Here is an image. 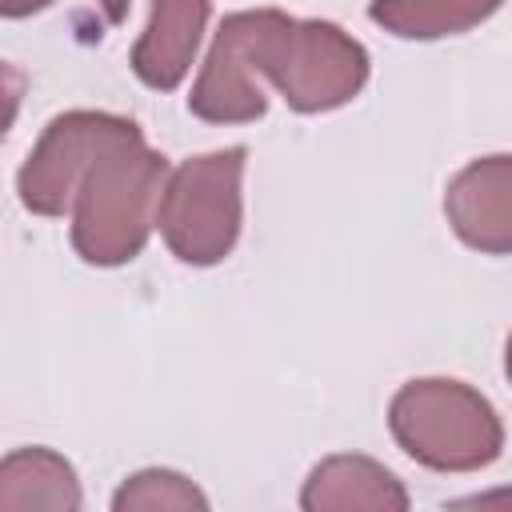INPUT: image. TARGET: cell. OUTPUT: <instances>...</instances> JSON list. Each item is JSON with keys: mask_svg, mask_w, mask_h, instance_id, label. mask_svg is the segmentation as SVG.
<instances>
[{"mask_svg": "<svg viewBox=\"0 0 512 512\" xmlns=\"http://www.w3.org/2000/svg\"><path fill=\"white\" fill-rule=\"evenodd\" d=\"M84 504L76 468L52 448H12L0 464L4 512H76Z\"/></svg>", "mask_w": 512, "mask_h": 512, "instance_id": "30bf717a", "label": "cell"}, {"mask_svg": "<svg viewBox=\"0 0 512 512\" xmlns=\"http://www.w3.org/2000/svg\"><path fill=\"white\" fill-rule=\"evenodd\" d=\"M504 0H372L368 20L396 40H444L492 20Z\"/></svg>", "mask_w": 512, "mask_h": 512, "instance_id": "8fae6325", "label": "cell"}, {"mask_svg": "<svg viewBox=\"0 0 512 512\" xmlns=\"http://www.w3.org/2000/svg\"><path fill=\"white\" fill-rule=\"evenodd\" d=\"M168 172V156L148 148L140 128L108 144L72 196L68 216L76 256L92 268L132 264L156 228Z\"/></svg>", "mask_w": 512, "mask_h": 512, "instance_id": "6da1fadb", "label": "cell"}, {"mask_svg": "<svg viewBox=\"0 0 512 512\" xmlns=\"http://www.w3.org/2000/svg\"><path fill=\"white\" fill-rule=\"evenodd\" d=\"M212 0H148V24L132 44V72L152 92H172L196 64Z\"/></svg>", "mask_w": 512, "mask_h": 512, "instance_id": "ba28073f", "label": "cell"}, {"mask_svg": "<svg viewBox=\"0 0 512 512\" xmlns=\"http://www.w3.org/2000/svg\"><path fill=\"white\" fill-rule=\"evenodd\" d=\"M504 376H508V384H512V332H508V340H504Z\"/></svg>", "mask_w": 512, "mask_h": 512, "instance_id": "5bb4252c", "label": "cell"}, {"mask_svg": "<svg viewBox=\"0 0 512 512\" xmlns=\"http://www.w3.org/2000/svg\"><path fill=\"white\" fill-rule=\"evenodd\" d=\"M52 0H0V16L4 20H24L32 12H44ZM96 8L104 12L108 24H120L128 16V0H96Z\"/></svg>", "mask_w": 512, "mask_h": 512, "instance_id": "4fadbf2b", "label": "cell"}, {"mask_svg": "<svg viewBox=\"0 0 512 512\" xmlns=\"http://www.w3.org/2000/svg\"><path fill=\"white\" fill-rule=\"evenodd\" d=\"M408 504L400 476L360 452L324 456L300 488L304 512H404Z\"/></svg>", "mask_w": 512, "mask_h": 512, "instance_id": "9c48e42d", "label": "cell"}, {"mask_svg": "<svg viewBox=\"0 0 512 512\" xmlns=\"http://www.w3.org/2000/svg\"><path fill=\"white\" fill-rule=\"evenodd\" d=\"M244 168L248 148H216L180 160L168 172L156 228L180 264L212 268L232 256L244 228Z\"/></svg>", "mask_w": 512, "mask_h": 512, "instance_id": "277c9868", "label": "cell"}, {"mask_svg": "<svg viewBox=\"0 0 512 512\" xmlns=\"http://www.w3.org/2000/svg\"><path fill=\"white\" fill-rule=\"evenodd\" d=\"M140 128L132 116L120 112H96V108H72L44 124L40 140L24 156L16 172V196L32 216H64L72 212V196L92 168V160Z\"/></svg>", "mask_w": 512, "mask_h": 512, "instance_id": "5b68a950", "label": "cell"}, {"mask_svg": "<svg viewBox=\"0 0 512 512\" xmlns=\"http://www.w3.org/2000/svg\"><path fill=\"white\" fill-rule=\"evenodd\" d=\"M252 56L300 116L352 104L372 76V56L352 32L332 20H296L280 8H252Z\"/></svg>", "mask_w": 512, "mask_h": 512, "instance_id": "7a4b0ae2", "label": "cell"}, {"mask_svg": "<svg viewBox=\"0 0 512 512\" xmlns=\"http://www.w3.org/2000/svg\"><path fill=\"white\" fill-rule=\"evenodd\" d=\"M260 80L264 76L252 56V8H244L220 20L188 92V112L204 124H256L268 112Z\"/></svg>", "mask_w": 512, "mask_h": 512, "instance_id": "8992f818", "label": "cell"}, {"mask_svg": "<svg viewBox=\"0 0 512 512\" xmlns=\"http://www.w3.org/2000/svg\"><path fill=\"white\" fill-rule=\"evenodd\" d=\"M116 512H204L208 496L176 468H140L124 476V484L112 496Z\"/></svg>", "mask_w": 512, "mask_h": 512, "instance_id": "7c38bea8", "label": "cell"}, {"mask_svg": "<svg viewBox=\"0 0 512 512\" xmlns=\"http://www.w3.org/2000/svg\"><path fill=\"white\" fill-rule=\"evenodd\" d=\"M444 216L472 252L512 256V152L464 164L444 188Z\"/></svg>", "mask_w": 512, "mask_h": 512, "instance_id": "52a82bcc", "label": "cell"}, {"mask_svg": "<svg viewBox=\"0 0 512 512\" xmlns=\"http://www.w3.org/2000/svg\"><path fill=\"white\" fill-rule=\"evenodd\" d=\"M396 448L432 472H480L504 452V420L492 400L452 376H420L388 400Z\"/></svg>", "mask_w": 512, "mask_h": 512, "instance_id": "3957f363", "label": "cell"}]
</instances>
